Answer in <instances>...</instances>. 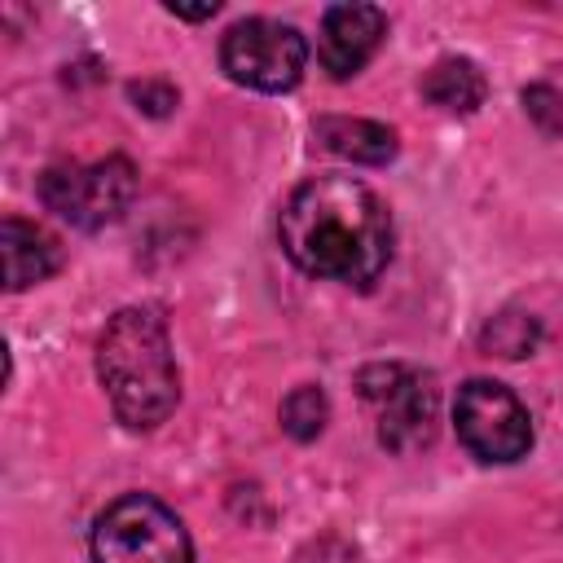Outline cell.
Wrapping results in <instances>:
<instances>
[{
  "label": "cell",
  "mask_w": 563,
  "mask_h": 563,
  "mask_svg": "<svg viewBox=\"0 0 563 563\" xmlns=\"http://www.w3.org/2000/svg\"><path fill=\"white\" fill-rule=\"evenodd\" d=\"M277 238L308 277L369 290L391 260V211L365 180L325 172L286 198Z\"/></svg>",
  "instance_id": "1"
},
{
  "label": "cell",
  "mask_w": 563,
  "mask_h": 563,
  "mask_svg": "<svg viewBox=\"0 0 563 563\" xmlns=\"http://www.w3.org/2000/svg\"><path fill=\"white\" fill-rule=\"evenodd\" d=\"M97 378L132 431H154L180 400V369L167 321L154 308H119L97 339Z\"/></svg>",
  "instance_id": "2"
},
{
  "label": "cell",
  "mask_w": 563,
  "mask_h": 563,
  "mask_svg": "<svg viewBox=\"0 0 563 563\" xmlns=\"http://www.w3.org/2000/svg\"><path fill=\"white\" fill-rule=\"evenodd\" d=\"M356 391L374 413L378 444L387 453H418L435 440L440 427V387L435 374L400 361H378L356 374Z\"/></svg>",
  "instance_id": "3"
},
{
  "label": "cell",
  "mask_w": 563,
  "mask_h": 563,
  "mask_svg": "<svg viewBox=\"0 0 563 563\" xmlns=\"http://www.w3.org/2000/svg\"><path fill=\"white\" fill-rule=\"evenodd\" d=\"M92 563H194V545L176 510L150 493H128L97 515Z\"/></svg>",
  "instance_id": "4"
},
{
  "label": "cell",
  "mask_w": 563,
  "mask_h": 563,
  "mask_svg": "<svg viewBox=\"0 0 563 563\" xmlns=\"http://www.w3.org/2000/svg\"><path fill=\"white\" fill-rule=\"evenodd\" d=\"M136 198V167L123 154L97 163H53L40 176V202L75 229H106L114 224Z\"/></svg>",
  "instance_id": "5"
},
{
  "label": "cell",
  "mask_w": 563,
  "mask_h": 563,
  "mask_svg": "<svg viewBox=\"0 0 563 563\" xmlns=\"http://www.w3.org/2000/svg\"><path fill=\"white\" fill-rule=\"evenodd\" d=\"M220 66L233 84L255 92H286L303 79L308 44L290 22L277 18H242L220 40Z\"/></svg>",
  "instance_id": "6"
},
{
  "label": "cell",
  "mask_w": 563,
  "mask_h": 563,
  "mask_svg": "<svg viewBox=\"0 0 563 563\" xmlns=\"http://www.w3.org/2000/svg\"><path fill=\"white\" fill-rule=\"evenodd\" d=\"M453 422H457V440L479 462H519L532 449V418L506 383H493V378L462 383Z\"/></svg>",
  "instance_id": "7"
},
{
  "label": "cell",
  "mask_w": 563,
  "mask_h": 563,
  "mask_svg": "<svg viewBox=\"0 0 563 563\" xmlns=\"http://www.w3.org/2000/svg\"><path fill=\"white\" fill-rule=\"evenodd\" d=\"M387 35V13L374 4H330L321 13V35H317V57L330 79H352L383 44Z\"/></svg>",
  "instance_id": "8"
},
{
  "label": "cell",
  "mask_w": 563,
  "mask_h": 563,
  "mask_svg": "<svg viewBox=\"0 0 563 563\" xmlns=\"http://www.w3.org/2000/svg\"><path fill=\"white\" fill-rule=\"evenodd\" d=\"M0 251H4V286L9 290H26L44 277H53L62 268V246L53 233H44L40 224L22 220V216H4L0 224Z\"/></svg>",
  "instance_id": "9"
},
{
  "label": "cell",
  "mask_w": 563,
  "mask_h": 563,
  "mask_svg": "<svg viewBox=\"0 0 563 563\" xmlns=\"http://www.w3.org/2000/svg\"><path fill=\"white\" fill-rule=\"evenodd\" d=\"M312 136L321 150H330L334 158L347 163H365V167H383L396 158V132L378 119H352V114H321L312 123Z\"/></svg>",
  "instance_id": "10"
},
{
  "label": "cell",
  "mask_w": 563,
  "mask_h": 563,
  "mask_svg": "<svg viewBox=\"0 0 563 563\" xmlns=\"http://www.w3.org/2000/svg\"><path fill=\"white\" fill-rule=\"evenodd\" d=\"M422 97L444 114H475L488 97V79L471 57H440L422 75Z\"/></svg>",
  "instance_id": "11"
},
{
  "label": "cell",
  "mask_w": 563,
  "mask_h": 563,
  "mask_svg": "<svg viewBox=\"0 0 563 563\" xmlns=\"http://www.w3.org/2000/svg\"><path fill=\"white\" fill-rule=\"evenodd\" d=\"M537 339H541L537 317H532V312H515V308L497 312V317L479 330V347H484L488 356H501V361L528 356V352L537 347Z\"/></svg>",
  "instance_id": "12"
},
{
  "label": "cell",
  "mask_w": 563,
  "mask_h": 563,
  "mask_svg": "<svg viewBox=\"0 0 563 563\" xmlns=\"http://www.w3.org/2000/svg\"><path fill=\"white\" fill-rule=\"evenodd\" d=\"M282 431L290 435V440H317L321 431H325V418H330V400H325V391L317 387V383H303V387H295L286 400H282Z\"/></svg>",
  "instance_id": "13"
},
{
  "label": "cell",
  "mask_w": 563,
  "mask_h": 563,
  "mask_svg": "<svg viewBox=\"0 0 563 563\" xmlns=\"http://www.w3.org/2000/svg\"><path fill=\"white\" fill-rule=\"evenodd\" d=\"M523 110L545 136H563V92L554 84H528L523 88Z\"/></svg>",
  "instance_id": "14"
},
{
  "label": "cell",
  "mask_w": 563,
  "mask_h": 563,
  "mask_svg": "<svg viewBox=\"0 0 563 563\" xmlns=\"http://www.w3.org/2000/svg\"><path fill=\"white\" fill-rule=\"evenodd\" d=\"M128 97L136 101V110H145V114H154V119L172 114V106L180 101V92H176L167 79H136V84H128Z\"/></svg>",
  "instance_id": "15"
},
{
  "label": "cell",
  "mask_w": 563,
  "mask_h": 563,
  "mask_svg": "<svg viewBox=\"0 0 563 563\" xmlns=\"http://www.w3.org/2000/svg\"><path fill=\"white\" fill-rule=\"evenodd\" d=\"M167 9H172L176 18H189V22H202V18H211V13L220 9V4L211 0V4H198V9H185V4H167Z\"/></svg>",
  "instance_id": "16"
}]
</instances>
